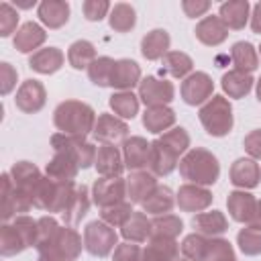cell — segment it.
<instances>
[{"label": "cell", "mask_w": 261, "mask_h": 261, "mask_svg": "<svg viewBox=\"0 0 261 261\" xmlns=\"http://www.w3.org/2000/svg\"><path fill=\"white\" fill-rule=\"evenodd\" d=\"M188 147H190V135L186 128L175 126L165 130L151 143L149 171L157 177L171 173L177 167L179 157L188 153Z\"/></svg>", "instance_id": "obj_1"}, {"label": "cell", "mask_w": 261, "mask_h": 261, "mask_svg": "<svg viewBox=\"0 0 261 261\" xmlns=\"http://www.w3.org/2000/svg\"><path fill=\"white\" fill-rule=\"evenodd\" d=\"M53 122L59 133L73 137H88L96 124V112L90 104L80 100H65L53 112Z\"/></svg>", "instance_id": "obj_2"}, {"label": "cell", "mask_w": 261, "mask_h": 261, "mask_svg": "<svg viewBox=\"0 0 261 261\" xmlns=\"http://www.w3.org/2000/svg\"><path fill=\"white\" fill-rule=\"evenodd\" d=\"M177 165H179L181 177L188 179V184H196V186H204V188L216 184V179L220 175V163H218L216 155L204 147L190 149L179 159Z\"/></svg>", "instance_id": "obj_3"}, {"label": "cell", "mask_w": 261, "mask_h": 261, "mask_svg": "<svg viewBox=\"0 0 261 261\" xmlns=\"http://www.w3.org/2000/svg\"><path fill=\"white\" fill-rule=\"evenodd\" d=\"M75 184L73 181H57L51 179L49 175H43L35 188L31 190V200L35 208L47 210V212H65L73 192H75Z\"/></svg>", "instance_id": "obj_4"}, {"label": "cell", "mask_w": 261, "mask_h": 261, "mask_svg": "<svg viewBox=\"0 0 261 261\" xmlns=\"http://www.w3.org/2000/svg\"><path fill=\"white\" fill-rule=\"evenodd\" d=\"M200 122L210 137H224L232 130V106L224 96H212L200 108Z\"/></svg>", "instance_id": "obj_5"}, {"label": "cell", "mask_w": 261, "mask_h": 261, "mask_svg": "<svg viewBox=\"0 0 261 261\" xmlns=\"http://www.w3.org/2000/svg\"><path fill=\"white\" fill-rule=\"evenodd\" d=\"M118 245V234L116 230L102 222V220H92L84 228V247L90 255L94 257H106L110 255Z\"/></svg>", "instance_id": "obj_6"}, {"label": "cell", "mask_w": 261, "mask_h": 261, "mask_svg": "<svg viewBox=\"0 0 261 261\" xmlns=\"http://www.w3.org/2000/svg\"><path fill=\"white\" fill-rule=\"evenodd\" d=\"M126 200V179L120 175L100 177L92 186V202L102 210Z\"/></svg>", "instance_id": "obj_7"}, {"label": "cell", "mask_w": 261, "mask_h": 261, "mask_svg": "<svg viewBox=\"0 0 261 261\" xmlns=\"http://www.w3.org/2000/svg\"><path fill=\"white\" fill-rule=\"evenodd\" d=\"M212 92H214V82L204 71H194L181 82V98L190 106L206 104L212 98Z\"/></svg>", "instance_id": "obj_8"}, {"label": "cell", "mask_w": 261, "mask_h": 261, "mask_svg": "<svg viewBox=\"0 0 261 261\" xmlns=\"http://www.w3.org/2000/svg\"><path fill=\"white\" fill-rule=\"evenodd\" d=\"M173 94H175L173 84L155 75H147L139 84V98L145 102V106H161V104L167 106L173 100Z\"/></svg>", "instance_id": "obj_9"}, {"label": "cell", "mask_w": 261, "mask_h": 261, "mask_svg": "<svg viewBox=\"0 0 261 261\" xmlns=\"http://www.w3.org/2000/svg\"><path fill=\"white\" fill-rule=\"evenodd\" d=\"M45 100H47L45 86L39 80H24L20 84V88L16 90L14 104H16V108L20 112L35 114V112H39L45 106Z\"/></svg>", "instance_id": "obj_10"}, {"label": "cell", "mask_w": 261, "mask_h": 261, "mask_svg": "<svg viewBox=\"0 0 261 261\" xmlns=\"http://www.w3.org/2000/svg\"><path fill=\"white\" fill-rule=\"evenodd\" d=\"M94 139L100 141L102 145L108 143V145H114L116 141H124L126 135H128V124L118 118L116 114H108V112H102L98 118H96V124H94V130H92Z\"/></svg>", "instance_id": "obj_11"}, {"label": "cell", "mask_w": 261, "mask_h": 261, "mask_svg": "<svg viewBox=\"0 0 261 261\" xmlns=\"http://www.w3.org/2000/svg\"><path fill=\"white\" fill-rule=\"evenodd\" d=\"M175 204L184 212H202L212 204V192L204 186L184 184L175 194Z\"/></svg>", "instance_id": "obj_12"}, {"label": "cell", "mask_w": 261, "mask_h": 261, "mask_svg": "<svg viewBox=\"0 0 261 261\" xmlns=\"http://www.w3.org/2000/svg\"><path fill=\"white\" fill-rule=\"evenodd\" d=\"M257 202L259 200L253 194H249L245 190H234L226 198V208H228V214L232 216V220L249 226L253 222V218H255Z\"/></svg>", "instance_id": "obj_13"}, {"label": "cell", "mask_w": 261, "mask_h": 261, "mask_svg": "<svg viewBox=\"0 0 261 261\" xmlns=\"http://www.w3.org/2000/svg\"><path fill=\"white\" fill-rule=\"evenodd\" d=\"M149 153H151V143H147V139L143 137H126L122 141L124 167L130 171L149 167Z\"/></svg>", "instance_id": "obj_14"}, {"label": "cell", "mask_w": 261, "mask_h": 261, "mask_svg": "<svg viewBox=\"0 0 261 261\" xmlns=\"http://www.w3.org/2000/svg\"><path fill=\"white\" fill-rule=\"evenodd\" d=\"M157 188V175L147 169L130 171L126 177V200L130 204H143V200Z\"/></svg>", "instance_id": "obj_15"}, {"label": "cell", "mask_w": 261, "mask_h": 261, "mask_svg": "<svg viewBox=\"0 0 261 261\" xmlns=\"http://www.w3.org/2000/svg\"><path fill=\"white\" fill-rule=\"evenodd\" d=\"M137 84H141V67L133 59H116L112 77H110V88H116L118 92H128Z\"/></svg>", "instance_id": "obj_16"}, {"label": "cell", "mask_w": 261, "mask_h": 261, "mask_svg": "<svg viewBox=\"0 0 261 261\" xmlns=\"http://www.w3.org/2000/svg\"><path fill=\"white\" fill-rule=\"evenodd\" d=\"M94 167H96V171L100 173V177H114V175H120L122 169H124L122 153L118 151V147L104 143V145L98 147Z\"/></svg>", "instance_id": "obj_17"}, {"label": "cell", "mask_w": 261, "mask_h": 261, "mask_svg": "<svg viewBox=\"0 0 261 261\" xmlns=\"http://www.w3.org/2000/svg\"><path fill=\"white\" fill-rule=\"evenodd\" d=\"M194 33H196V39H198L200 43L208 45V47H216V45L224 43L226 37H228L226 24L220 20V16H214V14H212V16H204V18L196 24Z\"/></svg>", "instance_id": "obj_18"}, {"label": "cell", "mask_w": 261, "mask_h": 261, "mask_svg": "<svg viewBox=\"0 0 261 261\" xmlns=\"http://www.w3.org/2000/svg\"><path fill=\"white\" fill-rule=\"evenodd\" d=\"M261 169L251 157H241L230 165V181L241 190H251L259 184Z\"/></svg>", "instance_id": "obj_19"}, {"label": "cell", "mask_w": 261, "mask_h": 261, "mask_svg": "<svg viewBox=\"0 0 261 261\" xmlns=\"http://www.w3.org/2000/svg\"><path fill=\"white\" fill-rule=\"evenodd\" d=\"M45 39H47V33H45V29L41 27V24H37V22H33V20H29V22H24V24H20L18 27V31H16V35H14V49L16 51H20V53H31V51H39V47L45 43Z\"/></svg>", "instance_id": "obj_20"}, {"label": "cell", "mask_w": 261, "mask_h": 261, "mask_svg": "<svg viewBox=\"0 0 261 261\" xmlns=\"http://www.w3.org/2000/svg\"><path fill=\"white\" fill-rule=\"evenodd\" d=\"M175 122V112L161 104V106H147L145 112H143V126L149 130V133H155V135H163L165 130H169Z\"/></svg>", "instance_id": "obj_21"}, {"label": "cell", "mask_w": 261, "mask_h": 261, "mask_svg": "<svg viewBox=\"0 0 261 261\" xmlns=\"http://www.w3.org/2000/svg\"><path fill=\"white\" fill-rule=\"evenodd\" d=\"M41 22L49 29H61L69 20V4L65 0H43L37 8Z\"/></svg>", "instance_id": "obj_22"}, {"label": "cell", "mask_w": 261, "mask_h": 261, "mask_svg": "<svg viewBox=\"0 0 261 261\" xmlns=\"http://www.w3.org/2000/svg\"><path fill=\"white\" fill-rule=\"evenodd\" d=\"M249 12H251V4L247 0H228V2L220 4L218 16L226 24V29L241 31V29H245V24L249 20Z\"/></svg>", "instance_id": "obj_23"}, {"label": "cell", "mask_w": 261, "mask_h": 261, "mask_svg": "<svg viewBox=\"0 0 261 261\" xmlns=\"http://www.w3.org/2000/svg\"><path fill=\"white\" fill-rule=\"evenodd\" d=\"M65 57H63V51L57 49V47H45V49H39L31 55L29 59V67L37 73H43V75H49V73H55L61 65H63Z\"/></svg>", "instance_id": "obj_24"}, {"label": "cell", "mask_w": 261, "mask_h": 261, "mask_svg": "<svg viewBox=\"0 0 261 261\" xmlns=\"http://www.w3.org/2000/svg\"><path fill=\"white\" fill-rule=\"evenodd\" d=\"M77 169L80 165L75 157H71L69 153H55L45 167V175L57 181H73L77 175Z\"/></svg>", "instance_id": "obj_25"}, {"label": "cell", "mask_w": 261, "mask_h": 261, "mask_svg": "<svg viewBox=\"0 0 261 261\" xmlns=\"http://www.w3.org/2000/svg\"><path fill=\"white\" fill-rule=\"evenodd\" d=\"M192 224L196 232L204 237H220L222 232L228 230V220L220 210H210V212H198L192 218Z\"/></svg>", "instance_id": "obj_26"}, {"label": "cell", "mask_w": 261, "mask_h": 261, "mask_svg": "<svg viewBox=\"0 0 261 261\" xmlns=\"http://www.w3.org/2000/svg\"><path fill=\"white\" fill-rule=\"evenodd\" d=\"M179 255V245L175 239L151 237L149 245L143 249L141 261H175Z\"/></svg>", "instance_id": "obj_27"}, {"label": "cell", "mask_w": 261, "mask_h": 261, "mask_svg": "<svg viewBox=\"0 0 261 261\" xmlns=\"http://www.w3.org/2000/svg\"><path fill=\"white\" fill-rule=\"evenodd\" d=\"M169 45H171L169 33L165 29H153V31H149L143 37V41H141V53L149 61L163 59V55L169 53Z\"/></svg>", "instance_id": "obj_28"}, {"label": "cell", "mask_w": 261, "mask_h": 261, "mask_svg": "<svg viewBox=\"0 0 261 261\" xmlns=\"http://www.w3.org/2000/svg\"><path fill=\"white\" fill-rule=\"evenodd\" d=\"M120 234L128 243H145L151 239V220L143 210H135L130 218L120 226Z\"/></svg>", "instance_id": "obj_29"}, {"label": "cell", "mask_w": 261, "mask_h": 261, "mask_svg": "<svg viewBox=\"0 0 261 261\" xmlns=\"http://www.w3.org/2000/svg\"><path fill=\"white\" fill-rule=\"evenodd\" d=\"M173 204H175V194H173L167 186H159V184H157V188L143 200L141 208H143V212H147V214L161 216V214H167V212L173 208Z\"/></svg>", "instance_id": "obj_30"}, {"label": "cell", "mask_w": 261, "mask_h": 261, "mask_svg": "<svg viewBox=\"0 0 261 261\" xmlns=\"http://www.w3.org/2000/svg\"><path fill=\"white\" fill-rule=\"evenodd\" d=\"M88 210H90V194H88V188L82 184V186L75 188V192H73L65 212L61 214L63 222L67 226H75V224L82 222V218L88 214Z\"/></svg>", "instance_id": "obj_31"}, {"label": "cell", "mask_w": 261, "mask_h": 261, "mask_svg": "<svg viewBox=\"0 0 261 261\" xmlns=\"http://www.w3.org/2000/svg\"><path fill=\"white\" fill-rule=\"evenodd\" d=\"M253 75L239 71V69H230L222 75V90L224 94H228V98H245L251 88H253Z\"/></svg>", "instance_id": "obj_32"}, {"label": "cell", "mask_w": 261, "mask_h": 261, "mask_svg": "<svg viewBox=\"0 0 261 261\" xmlns=\"http://www.w3.org/2000/svg\"><path fill=\"white\" fill-rule=\"evenodd\" d=\"M230 59L234 63V69L239 71H245V73H251L257 69L259 65V55H257V49L247 43V41H239L232 45L230 49Z\"/></svg>", "instance_id": "obj_33"}, {"label": "cell", "mask_w": 261, "mask_h": 261, "mask_svg": "<svg viewBox=\"0 0 261 261\" xmlns=\"http://www.w3.org/2000/svg\"><path fill=\"white\" fill-rule=\"evenodd\" d=\"M8 173H10L12 181H14V186L20 188V190H24V192H29V194L35 188V184L43 177L41 171H39V167L35 163H31V161H18V163H14Z\"/></svg>", "instance_id": "obj_34"}, {"label": "cell", "mask_w": 261, "mask_h": 261, "mask_svg": "<svg viewBox=\"0 0 261 261\" xmlns=\"http://www.w3.org/2000/svg\"><path fill=\"white\" fill-rule=\"evenodd\" d=\"M108 24L114 33H128L135 24H137V12L130 4L126 2H118L110 8L108 14Z\"/></svg>", "instance_id": "obj_35"}, {"label": "cell", "mask_w": 261, "mask_h": 261, "mask_svg": "<svg viewBox=\"0 0 261 261\" xmlns=\"http://www.w3.org/2000/svg\"><path fill=\"white\" fill-rule=\"evenodd\" d=\"M94 59H96V47L86 39L71 43L67 49V61L73 69H88Z\"/></svg>", "instance_id": "obj_36"}, {"label": "cell", "mask_w": 261, "mask_h": 261, "mask_svg": "<svg viewBox=\"0 0 261 261\" xmlns=\"http://www.w3.org/2000/svg\"><path fill=\"white\" fill-rule=\"evenodd\" d=\"M184 230V222L175 214H161L151 220V237L157 239H177Z\"/></svg>", "instance_id": "obj_37"}, {"label": "cell", "mask_w": 261, "mask_h": 261, "mask_svg": "<svg viewBox=\"0 0 261 261\" xmlns=\"http://www.w3.org/2000/svg\"><path fill=\"white\" fill-rule=\"evenodd\" d=\"M110 108L114 110V114L122 120L135 118L139 112V96H135L130 90L128 92H114L108 100Z\"/></svg>", "instance_id": "obj_38"}, {"label": "cell", "mask_w": 261, "mask_h": 261, "mask_svg": "<svg viewBox=\"0 0 261 261\" xmlns=\"http://www.w3.org/2000/svg\"><path fill=\"white\" fill-rule=\"evenodd\" d=\"M161 63H163V69H165L169 75H173V77H184V80L190 75V71H192V67H194L192 57H190L188 53H184V51H169V53H165L163 59H161Z\"/></svg>", "instance_id": "obj_39"}, {"label": "cell", "mask_w": 261, "mask_h": 261, "mask_svg": "<svg viewBox=\"0 0 261 261\" xmlns=\"http://www.w3.org/2000/svg\"><path fill=\"white\" fill-rule=\"evenodd\" d=\"M0 218H2V222L16 218L14 181H12L10 173H2V177H0Z\"/></svg>", "instance_id": "obj_40"}, {"label": "cell", "mask_w": 261, "mask_h": 261, "mask_svg": "<svg viewBox=\"0 0 261 261\" xmlns=\"http://www.w3.org/2000/svg\"><path fill=\"white\" fill-rule=\"evenodd\" d=\"M24 249H29V247H27L24 239L20 237V232L16 230V226L4 222L0 226V253L4 257H10V255H16Z\"/></svg>", "instance_id": "obj_41"}, {"label": "cell", "mask_w": 261, "mask_h": 261, "mask_svg": "<svg viewBox=\"0 0 261 261\" xmlns=\"http://www.w3.org/2000/svg\"><path fill=\"white\" fill-rule=\"evenodd\" d=\"M114 63H116V61H114L112 57H106V55L96 57V59L92 61V65L88 67V77H90V82L96 84V86H100V88L110 86V77H112Z\"/></svg>", "instance_id": "obj_42"}, {"label": "cell", "mask_w": 261, "mask_h": 261, "mask_svg": "<svg viewBox=\"0 0 261 261\" xmlns=\"http://www.w3.org/2000/svg\"><path fill=\"white\" fill-rule=\"evenodd\" d=\"M208 245H210V237H204L200 232H192L181 241V253L190 261H204Z\"/></svg>", "instance_id": "obj_43"}, {"label": "cell", "mask_w": 261, "mask_h": 261, "mask_svg": "<svg viewBox=\"0 0 261 261\" xmlns=\"http://www.w3.org/2000/svg\"><path fill=\"white\" fill-rule=\"evenodd\" d=\"M133 204L128 200L120 202V204H114V206H108V208H102L100 210V220L110 224L112 228H120L133 214Z\"/></svg>", "instance_id": "obj_44"}, {"label": "cell", "mask_w": 261, "mask_h": 261, "mask_svg": "<svg viewBox=\"0 0 261 261\" xmlns=\"http://www.w3.org/2000/svg\"><path fill=\"white\" fill-rule=\"evenodd\" d=\"M237 245L239 249L249 255V257H255V255H261V230L253 228V226H245L239 230L237 234Z\"/></svg>", "instance_id": "obj_45"}, {"label": "cell", "mask_w": 261, "mask_h": 261, "mask_svg": "<svg viewBox=\"0 0 261 261\" xmlns=\"http://www.w3.org/2000/svg\"><path fill=\"white\" fill-rule=\"evenodd\" d=\"M57 230H59V222L51 214L49 216H41L37 220V245H35V249L39 251V249L47 247L55 239Z\"/></svg>", "instance_id": "obj_46"}, {"label": "cell", "mask_w": 261, "mask_h": 261, "mask_svg": "<svg viewBox=\"0 0 261 261\" xmlns=\"http://www.w3.org/2000/svg\"><path fill=\"white\" fill-rule=\"evenodd\" d=\"M230 259H234L232 245L226 239L210 237V245H208V251H206L204 261H230Z\"/></svg>", "instance_id": "obj_47"}, {"label": "cell", "mask_w": 261, "mask_h": 261, "mask_svg": "<svg viewBox=\"0 0 261 261\" xmlns=\"http://www.w3.org/2000/svg\"><path fill=\"white\" fill-rule=\"evenodd\" d=\"M12 224L16 226V230L20 232V237L24 239L27 247H35L37 245V220L35 218H31L27 214H20V216L14 218Z\"/></svg>", "instance_id": "obj_48"}, {"label": "cell", "mask_w": 261, "mask_h": 261, "mask_svg": "<svg viewBox=\"0 0 261 261\" xmlns=\"http://www.w3.org/2000/svg\"><path fill=\"white\" fill-rule=\"evenodd\" d=\"M16 24H18L16 8H12V4H8V2H0V35L8 37L10 33L18 31Z\"/></svg>", "instance_id": "obj_49"}, {"label": "cell", "mask_w": 261, "mask_h": 261, "mask_svg": "<svg viewBox=\"0 0 261 261\" xmlns=\"http://www.w3.org/2000/svg\"><path fill=\"white\" fill-rule=\"evenodd\" d=\"M82 10H84V16L88 20L98 22V20H102L108 14L110 4H108V0H86L82 4Z\"/></svg>", "instance_id": "obj_50"}, {"label": "cell", "mask_w": 261, "mask_h": 261, "mask_svg": "<svg viewBox=\"0 0 261 261\" xmlns=\"http://www.w3.org/2000/svg\"><path fill=\"white\" fill-rule=\"evenodd\" d=\"M141 255H143V251L137 243L124 241V243L116 245V249L112 253V261H141Z\"/></svg>", "instance_id": "obj_51"}, {"label": "cell", "mask_w": 261, "mask_h": 261, "mask_svg": "<svg viewBox=\"0 0 261 261\" xmlns=\"http://www.w3.org/2000/svg\"><path fill=\"white\" fill-rule=\"evenodd\" d=\"M16 77H18L16 69H14L10 63L2 61V63H0V94H2V96H6V94L16 86Z\"/></svg>", "instance_id": "obj_52"}, {"label": "cell", "mask_w": 261, "mask_h": 261, "mask_svg": "<svg viewBox=\"0 0 261 261\" xmlns=\"http://www.w3.org/2000/svg\"><path fill=\"white\" fill-rule=\"evenodd\" d=\"M243 147L249 153L251 159H261V128L251 130L245 139H243Z\"/></svg>", "instance_id": "obj_53"}, {"label": "cell", "mask_w": 261, "mask_h": 261, "mask_svg": "<svg viewBox=\"0 0 261 261\" xmlns=\"http://www.w3.org/2000/svg\"><path fill=\"white\" fill-rule=\"evenodd\" d=\"M181 8H184L186 16L196 18V16H202L204 12H208L210 2L208 0H184L181 2Z\"/></svg>", "instance_id": "obj_54"}, {"label": "cell", "mask_w": 261, "mask_h": 261, "mask_svg": "<svg viewBox=\"0 0 261 261\" xmlns=\"http://www.w3.org/2000/svg\"><path fill=\"white\" fill-rule=\"evenodd\" d=\"M251 29H253V33H261V2H257L253 6V12H251Z\"/></svg>", "instance_id": "obj_55"}, {"label": "cell", "mask_w": 261, "mask_h": 261, "mask_svg": "<svg viewBox=\"0 0 261 261\" xmlns=\"http://www.w3.org/2000/svg\"><path fill=\"white\" fill-rule=\"evenodd\" d=\"M249 226H253V228L261 230V200L257 202V212H255V218H253V222H251Z\"/></svg>", "instance_id": "obj_56"}, {"label": "cell", "mask_w": 261, "mask_h": 261, "mask_svg": "<svg viewBox=\"0 0 261 261\" xmlns=\"http://www.w3.org/2000/svg\"><path fill=\"white\" fill-rule=\"evenodd\" d=\"M35 2H16V6H20V8H31Z\"/></svg>", "instance_id": "obj_57"}, {"label": "cell", "mask_w": 261, "mask_h": 261, "mask_svg": "<svg viewBox=\"0 0 261 261\" xmlns=\"http://www.w3.org/2000/svg\"><path fill=\"white\" fill-rule=\"evenodd\" d=\"M257 100L261 102V77L257 80Z\"/></svg>", "instance_id": "obj_58"}, {"label": "cell", "mask_w": 261, "mask_h": 261, "mask_svg": "<svg viewBox=\"0 0 261 261\" xmlns=\"http://www.w3.org/2000/svg\"><path fill=\"white\" fill-rule=\"evenodd\" d=\"M175 261H190V259H175Z\"/></svg>", "instance_id": "obj_59"}, {"label": "cell", "mask_w": 261, "mask_h": 261, "mask_svg": "<svg viewBox=\"0 0 261 261\" xmlns=\"http://www.w3.org/2000/svg\"><path fill=\"white\" fill-rule=\"evenodd\" d=\"M259 55H261V45H259Z\"/></svg>", "instance_id": "obj_60"}, {"label": "cell", "mask_w": 261, "mask_h": 261, "mask_svg": "<svg viewBox=\"0 0 261 261\" xmlns=\"http://www.w3.org/2000/svg\"><path fill=\"white\" fill-rule=\"evenodd\" d=\"M230 261H237V257H234V259H230Z\"/></svg>", "instance_id": "obj_61"}]
</instances>
